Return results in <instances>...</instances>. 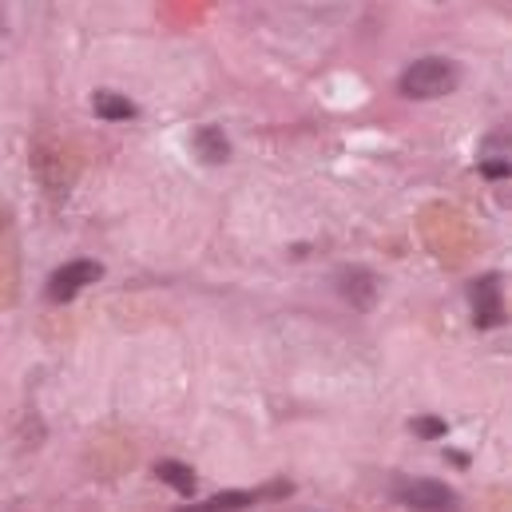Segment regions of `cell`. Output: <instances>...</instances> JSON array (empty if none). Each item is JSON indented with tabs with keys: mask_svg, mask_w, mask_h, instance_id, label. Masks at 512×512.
I'll return each instance as SVG.
<instances>
[{
	"mask_svg": "<svg viewBox=\"0 0 512 512\" xmlns=\"http://www.w3.org/2000/svg\"><path fill=\"white\" fill-rule=\"evenodd\" d=\"M461 88V64L449 56H421L397 76V92L405 100H445Z\"/></svg>",
	"mask_w": 512,
	"mask_h": 512,
	"instance_id": "6da1fadb",
	"label": "cell"
},
{
	"mask_svg": "<svg viewBox=\"0 0 512 512\" xmlns=\"http://www.w3.org/2000/svg\"><path fill=\"white\" fill-rule=\"evenodd\" d=\"M389 497L405 509H425V512H437V509H457L461 497L457 489H449L445 481H433V477H401L393 481Z\"/></svg>",
	"mask_w": 512,
	"mask_h": 512,
	"instance_id": "7a4b0ae2",
	"label": "cell"
},
{
	"mask_svg": "<svg viewBox=\"0 0 512 512\" xmlns=\"http://www.w3.org/2000/svg\"><path fill=\"white\" fill-rule=\"evenodd\" d=\"M100 278H104V262H96V258H72V262H64L60 270H52L44 294H48V302L64 306V302L80 298L84 286H96Z\"/></svg>",
	"mask_w": 512,
	"mask_h": 512,
	"instance_id": "3957f363",
	"label": "cell"
},
{
	"mask_svg": "<svg viewBox=\"0 0 512 512\" xmlns=\"http://www.w3.org/2000/svg\"><path fill=\"white\" fill-rule=\"evenodd\" d=\"M469 306H473V326L477 330H497L505 326V278L501 274H481L469 282Z\"/></svg>",
	"mask_w": 512,
	"mask_h": 512,
	"instance_id": "277c9868",
	"label": "cell"
},
{
	"mask_svg": "<svg viewBox=\"0 0 512 512\" xmlns=\"http://www.w3.org/2000/svg\"><path fill=\"white\" fill-rule=\"evenodd\" d=\"M334 290H338V298L350 306V310H374L378 306V294H382V282H378V274L374 270H366V266H338L334 270Z\"/></svg>",
	"mask_w": 512,
	"mask_h": 512,
	"instance_id": "5b68a950",
	"label": "cell"
},
{
	"mask_svg": "<svg viewBox=\"0 0 512 512\" xmlns=\"http://www.w3.org/2000/svg\"><path fill=\"white\" fill-rule=\"evenodd\" d=\"M92 116L104 120V124H128L139 116L135 100H128L124 92H112V88H96L92 92Z\"/></svg>",
	"mask_w": 512,
	"mask_h": 512,
	"instance_id": "8992f818",
	"label": "cell"
},
{
	"mask_svg": "<svg viewBox=\"0 0 512 512\" xmlns=\"http://www.w3.org/2000/svg\"><path fill=\"white\" fill-rule=\"evenodd\" d=\"M191 147H195V155H199L203 163H211V167H219V163H227V159H231V139H227V131L215 128V124L195 128Z\"/></svg>",
	"mask_w": 512,
	"mask_h": 512,
	"instance_id": "52a82bcc",
	"label": "cell"
},
{
	"mask_svg": "<svg viewBox=\"0 0 512 512\" xmlns=\"http://www.w3.org/2000/svg\"><path fill=\"white\" fill-rule=\"evenodd\" d=\"M477 171L485 179H509L512 175V163H509V135L497 131L489 143H485V155L477 159Z\"/></svg>",
	"mask_w": 512,
	"mask_h": 512,
	"instance_id": "ba28073f",
	"label": "cell"
},
{
	"mask_svg": "<svg viewBox=\"0 0 512 512\" xmlns=\"http://www.w3.org/2000/svg\"><path fill=\"white\" fill-rule=\"evenodd\" d=\"M155 477L167 485V489H175L179 497H195V469L191 465H183V461H155Z\"/></svg>",
	"mask_w": 512,
	"mask_h": 512,
	"instance_id": "9c48e42d",
	"label": "cell"
},
{
	"mask_svg": "<svg viewBox=\"0 0 512 512\" xmlns=\"http://www.w3.org/2000/svg\"><path fill=\"white\" fill-rule=\"evenodd\" d=\"M413 433H417V437L437 441V437H445V433H449V425H445L441 417H417V421H413Z\"/></svg>",
	"mask_w": 512,
	"mask_h": 512,
	"instance_id": "30bf717a",
	"label": "cell"
}]
</instances>
